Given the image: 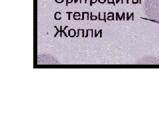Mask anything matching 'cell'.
Masks as SVG:
<instances>
[{"label":"cell","mask_w":159,"mask_h":119,"mask_svg":"<svg viewBox=\"0 0 159 119\" xmlns=\"http://www.w3.org/2000/svg\"><path fill=\"white\" fill-rule=\"evenodd\" d=\"M145 8L149 17L159 22V0H146Z\"/></svg>","instance_id":"cell-1"},{"label":"cell","mask_w":159,"mask_h":119,"mask_svg":"<svg viewBox=\"0 0 159 119\" xmlns=\"http://www.w3.org/2000/svg\"><path fill=\"white\" fill-rule=\"evenodd\" d=\"M62 26H61V34H60V37H62V33H64V36L66 37H68V36H67V34H66L65 31H64V30H62Z\"/></svg>","instance_id":"cell-2"},{"label":"cell","mask_w":159,"mask_h":119,"mask_svg":"<svg viewBox=\"0 0 159 119\" xmlns=\"http://www.w3.org/2000/svg\"><path fill=\"white\" fill-rule=\"evenodd\" d=\"M54 28H55V29H57V33H56L55 34H54V37H57V36L58 35V33H61V31H58V29L57 28V27L56 25H54Z\"/></svg>","instance_id":"cell-3"},{"label":"cell","mask_w":159,"mask_h":119,"mask_svg":"<svg viewBox=\"0 0 159 119\" xmlns=\"http://www.w3.org/2000/svg\"><path fill=\"white\" fill-rule=\"evenodd\" d=\"M102 32V29H100V30H99V32H98V33H95V35H94V37H96H96L98 36V34H100Z\"/></svg>","instance_id":"cell-4"},{"label":"cell","mask_w":159,"mask_h":119,"mask_svg":"<svg viewBox=\"0 0 159 119\" xmlns=\"http://www.w3.org/2000/svg\"><path fill=\"white\" fill-rule=\"evenodd\" d=\"M66 13L69 14L68 15V20H70V14H71L72 12H66Z\"/></svg>","instance_id":"cell-5"},{"label":"cell","mask_w":159,"mask_h":119,"mask_svg":"<svg viewBox=\"0 0 159 119\" xmlns=\"http://www.w3.org/2000/svg\"><path fill=\"white\" fill-rule=\"evenodd\" d=\"M72 31V29H70L69 30V31H68V36L70 37L72 35H71V34H70V32Z\"/></svg>","instance_id":"cell-6"},{"label":"cell","mask_w":159,"mask_h":119,"mask_svg":"<svg viewBox=\"0 0 159 119\" xmlns=\"http://www.w3.org/2000/svg\"><path fill=\"white\" fill-rule=\"evenodd\" d=\"M98 19L99 20V21H102V20L100 17V12H99V13H98Z\"/></svg>","instance_id":"cell-7"},{"label":"cell","mask_w":159,"mask_h":119,"mask_svg":"<svg viewBox=\"0 0 159 119\" xmlns=\"http://www.w3.org/2000/svg\"><path fill=\"white\" fill-rule=\"evenodd\" d=\"M93 15H92V13L91 12L90 13V20H91V21H93Z\"/></svg>","instance_id":"cell-8"},{"label":"cell","mask_w":159,"mask_h":119,"mask_svg":"<svg viewBox=\"0 0 159 119\" xmlns=\"http://www.w3.org/2000/svg\"><path fill=\"white\" fill-rule=\"evenodd\" d=\"M80 31H81V30L79 29L78 30V34H77V35L76 36V37H79V36H80Z\"/></svg>","instance_id":"cell-9"},{"label":"cell","mask_w":159,"mask_h":119,"mask_svg":"<svg viewBox=\"0 0 159 119\" xmlns=\"http://www.w3.org/2000/svg\"><path fill=\"white\" fill-rule=\"evenodd\" d=\"M89 29H88L87 31H86V36H85L86 38H87L88 37V32H89Z\"/></svg>","instance_id":"cell-10"},{"label":"cell","mask_w":159,"mask_h":119,"mask_svg":"<svg viewBox=\"0 0 159 119\" xmlns=\"http://www.w3.org/2000/svg\"><path fill=\"white\" fill-rule=\"evenodd\" d=\"M81 31H82V37L84 38V37H85V35H84V29H81Z\"/></svg>","instance_id":"cell-11"},{"label":"cell","mask_w":159,"mask_h":119,"mask_svg":"<svg viewBox=\"0 0 159 119\" xmlns=\"http://www.w3.org/2000/svg\"><path fill=\"white\" fill-rule=\"evenodd\" d=\"M85 12H83L82 13V19L81 20H84V14H85Z\"/></svg>","instance_id":"cell-12"},{"label":"cell","mask_w":159,"mask_h":119,"mask_svg":"<svg viewBox=\"0 0 159 119\" xmlns=\"http://www.w3.org/2000/svg\"><path fill=\"white\" fill-rule=\"evenodd\" d=\"M103 21L106 23V13H104V19Z\"/></svg>","instance_id":"cell-13"},{"label":"cell","mask_w":159,"mask_h":119,"mask_svg":"<svg viewBox=\"0 0 159 119\" xmlns=\"http://www.w3.org/2000/svg\"><path fill=\"white\" fill-rule=\"evenodd\" d=\"M90 31H92V37H94V36H93V30L91 29V30H90Z\"/></svg>","instance_id":"cell-14"}]
</instances>
